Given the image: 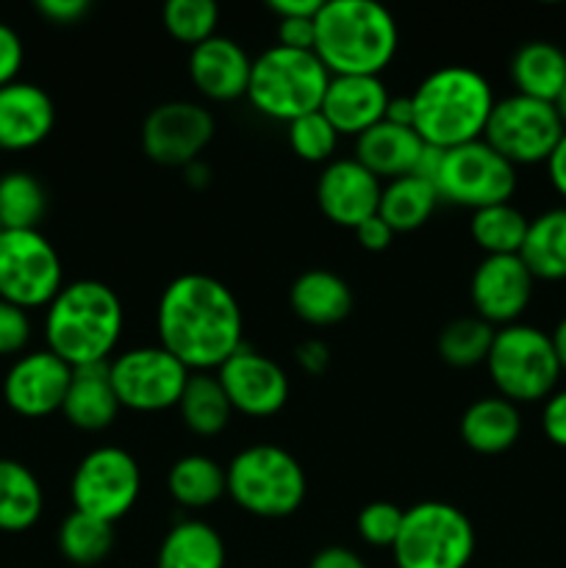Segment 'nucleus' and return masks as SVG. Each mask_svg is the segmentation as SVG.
Returning <instances> with one entry per match:
<instances>
[{
	"label": "nucleus",
	"mask_w": 566,
	"mask_h": 568,
	"mask_svg": "<svg viewBox=\"0 0 566 568\" xmlns=\"http://www.w3.org/2000/svg\"><path fill=\"white\" fill-rule=\"evenodd\" d=\"M70 381V364H64L50 349H37V353L20 355L9 366L3 381V399L14 414L26 419H42L61 410Z\"/></svg>",
	"instance_id": "nucleus-17"
},
{
	"label": "nucleus",
	"mask_w": 566,
	"mask_h": 568,
	"mask_svg": "<svg viewBox=\"0 0 566 568\" xmlns=\"http://www.w3.org/2000/svg\"><path fill=\"white\" fill-rule=\"evenodd\" d=\"M214 116L189 100L161 103L144 116L142 150L161 166H189L214 139Z\"/></svg>",
	"instance_id": "nucleus-14"
},
{
	"label": "nucleus",
	"mask_w": 566,
	"mask_h": 568,
	"mask_svg": "<svg viewBox=\"0 0 566 568\" xmlns=\"http://www.w3.org/2000/svg\"><path fill=\"white\" fill-rule=\"evenodd\" d=\"M553 109H555V114H558L560 125H564V131H566V87L560 89V94H558V98H555Z\"/></svg>",
	"instance_id": "nucleus-54"
},
{
	"label": "nucleus",
	"mask_w": 566,
	"mask_h": 568,
	"mask_svg": "<svg viewBox=\"0 0 566 568\" xmlns=\"http://www.w3.org/2000/svg\"><path fill=\"white\" fill-rule=\"evenodd\" d=\"M549 342H553L555 358H558L560 372H566V316L555 325V331L549 333Z\"/></svg>",
	"instance_id": "nucleus-53"
},
{
	"label": "nucleus",
	"mask_w": 566,
	"mask_h": 568,
	"mask_svg": "<svg viewBox=\"0 0 566 568\" xmlns=\"http://www.w3.org/2000/svg\"><path fill=\"white\" fill-rule=\"evenodd\" d=\"M166 488H170V497L181 508L200 510L225 497L228 475L209 455H186V458L172 464L170 477H166Z\"/></svg>",
	"instance_id": "nucleus-32"
},
{
	"label": "nucleus",
	"mask_w": 566,
	"mask_h": 568,
	"mask_svg": "<svg viewBox=\"0 0 566 568\" xmlns=\"http://www.w3.org/2000/svg\"><path fill=\"white\" fill-rule=\"evenodd\" d=\"M125 325L120 297L103 281L64 283L44 311V342L72 369L109 364Z\"/></svg>",
	"instance_id": "nucleus-2"
},
{
	"label": "nucleus",
	"mask_w": 566,
	"mask_h": 568,
	"mask_svg": "<svg viewBox=\"0 0 566 568\" xmlns=\"http://www.w3.org/2000/svg\"><path fill=\"white\" fill-rule=\"evenodd\" d=\"M397 568H466L475 555V527L449 503H420L403 514L392 547Z\"/></svg>",
	"instance_id": "nucleus-8"
},
{
	"label": "nucleus",
	"mask_w": 566,
	"mask_h": 568,
	"mask_svg": "<svg viewBox=\"0 0 566 568\" xmlns=\"http://www.w3.org/2000/svg\"><path fill=\"white\" fill-rule=\"evenodd\" d=\"M331 72L314 50H289L272 44L253 59L247 83V100L261 116L275 122H294L320 111Z\"/></svg>",
	"instance_id": "nucleus-5"
},
{
	"label": "nucleus",
	"mask_w": 566,
	"mask_h": 568,
	"mask_svg": "<svg viewBox=\"0 0 566 568\" xmlns=\"http://www.w3.org/2000/svg\"><path fill=\"white\" fill-rule=\"evenodd\" d=\"M314 22V53L331 75L381 78L397 53V22L372 0H327Z\"/></svg>",
	"instance_id": "nucleus-3"
},
{
	"label": "nucleus",
	"mask_w": 566,
	"mask_h": 568,
	"mask_svg": "<svg viewBox=\"0 0 566 568\" xmlns=\"http://www.w3.org/2000/svg\"><path fill=\"white\" fill-rule=\"evenodd\" d=\"M442 203L481 211L508 203L516 192V166L505 161L483 139L444 150L442 172L436 178Z\"/></svg>",
	"instance_id": "nucleus-9"
},
{
	"label": "nucleus",
	"mask_w": 566,
	"mask_h": 568,
	"mask_svg": "<svg viewBox=\"0 0 566 568\" xmlns=\"http://www.w3.org/2000/svg\"><path fill=\"white\" fill-rule=\"evenodd\" d=\"M61 414L72 427L83 433L105 430L120 414V399L109 377V364H92L72 369Z\"/></svg>",
	"instance_id": "nucleus-23"
},
{
	"label": "nucleus",
	"mask_w": 566,
	"mask_h": 568,
	"mask_svg": "<svg viewBox=\"0 0 566 568\" xmlns=\"http://www.w3.org/2000/svg\"><path fill=\"white\" fill-rule=\"evenodd\" d=\"M547 175L553 183L555 192L566 200V133L560 136V142L555 144V150L547 159Z\"/></svg>",
	"instance_id": "nucleus-49"
},
{
	"label": "nucleus",
	"mask_w": 566,
	"mask_h": 568,
	"mask_svg": "<svg viewBox=\"0 0 566 568\" xmlns=\"http://www.w3.org/2000/svg\"><path fill=\"white\" fill-rule=\"evenodd\" d=\"M228 497L261 519H286L305 503L303 466L275 444H253L228 464Z\"/></svg>",
	"instance_id": "nucleus-6"
},
{
	"label": "nucleus",
	"mask_w": 566,
	"mask_h": 568,
	"mask_svg": "<svg viewBox=\"0 0 566 568\" xmlns=\"http://www.w3.org/2000/svg\"><path fill=\"white\" fill-rule=\"evenodd\" d=\"M181 419L194 436L211 438L222 433L231 422V403L225 397V388L220 386V377L211 372H192L186 381V388L181 394Z\"/></svg>",
	"instance_id": "nucleus-31"
},
{
	"label": "nucleus",
	"mask_w": 566,
	"mask_h": 568,
	"mask_svg": "<svg viewBox=\"0 0 566 568\" xmlns=\"http://www.w3.org/2000/svg\"><path fill=\"white\" fill-rule=\"evenodd\" d=\"M297 364L300 369L309 372V375H322V372L327 369V364H331V349H327L325 342H320V338H309V342H303L297 347Z\"/></svg>",
	"instance_id": "nucleus-46"
},
{
	"label": "nucleus",
	"mask_w": 566,
	"mask_h": 568,
	"mask_svg": "<svg viewBox=\"0 0 566 568\" xmlns=\"http://www.w3.org/2000/svg\"><path fill=\"white\" fill-rule=\"evenodd\" d=\"M355 239H358V244L364 250H370V253H383V250L392 244L394 239V231L386 225V222L381 220V216H370L366 222H361L358 227H355Z\"/></svg>",
	"instance_id": "nucleus-45"
},
{
	"label": "nucleus",
	"mask_w": 566,
	"mask_h": 568,
	"mask_svg": "<svg viewBox=\"0 0 566 568\" xmlns=\"http://www.w3.org/2000/svg\"><path fill=\"white\" fill-rule=\"evenodd\" d=\"M48 194L37 175L26 170H11L0 175V225L3 231H39Z\"/></svg>",
	"instance_id": "nucleus-33"
},
{
	"label": "nucleus",
	"mask_w": 566,
	"mask_h": 568,
	"mask_svg": "<svg viewBox=\"0 0 566 568\" xmlns=\"http://www.w3.org/2000/svg\"><path fill=\"white\" fill-rule=\"evenodd\" d=\"M314 20H277V44L289 50H314L316 44Z\"/></svg>",
	"instance_id": "nucleus-43"
},
{
	"label": "nucleus",
	"mask_w": 566,
	"mask_h": 568,
	"mask_svg": "<svg viewBox=\"0 0 566 568\" xmlns=\"http://www.w3.org/2000/svg\"><path fill=\"white\" fill-rule=\"evenodd\" d=\"M386 122L403 128H414V100L411 98H392L386 109Z\"/></svg>",
	"instance_id": "nucleus-51"
},
{
	"label": "nucleus",
	"mask_w": 566,
	"mask_h": 568,
	"mask_svg": "<svg viewBox=\"0 0 566 568\" xmlns=\"http://www.w3.org/2000/svg\"><path fill=\"white\" fill-rule=\"evenodd\" d=\"M322 0H270V11L277 20H314Z\"/></svg>",
	"instance_id": "nucleus-47"
},
{
	"label": "nucleus",
	"mask_w": 566,
	"mask_h": 568,
	"mask_svg": "<svg viewBox=\"0 0 566 568\" xmlns=\"http://www.w3.org/2000/svg\"><path fill=\"white\" fill-rule=\"evenodd\" d=\"M309 568H370L353 549L347 547H325L314 555Z\"/></svg>",
	"instance_id": "nucleus-48"
},
{
	"label": "nucleus",
	"mask_w": 566,
	"mask_h": 568,
	"mask_svg": "<svg viewBox=\"0 0 566 568\" xmlns=\"http://www.w3.org/2000/svg\"><path fill=\"white\" fill-rule=\"evenodd\" d=\"M192 372L161 344L133 347L109 361V377L120 408L137 414H159L178 408Z\"/></svg>",
	"instance_id": "nucleus-13"
},
{
	"label": "nucleus",
	"mask_w": 566,
	"mask_h": 568,
	"mask_svg": "<svg viewBox=\"0 0 566 568\" xmlns=\"http://www.w3.org/2000/svg\"><path fill=\"white\" fill-rule=\"evenodd\" d=\"M533 283L536 277L522 264L519 255H486L469 283L477 320L488 322L492 327L516 325L533 300Z\"/></svg>",
	"instance_id": "nucleus-16"
},
{
	"label": "nucleus",
	"mask_w": 566,
	"mask_h": 568,
	"mask_svg": "<svg viewBox=\"0 0 566 568\" xmlns=\"http://www.w3.org/2000/svg\"><path fill=\"white\" fill-rule=\"evenodd\" d=\"M142 491L137 458L120 447H98L83 455L70 483L72 508L109 525L131 514Z\"/></svg>",
	"instance_id": "nucleus-11"
},
{
	"label": "nucleus",
	"mask_w": 566,
	"mask_h": 568,
	"mask_svg": "<svg viewBox=\"0 0 566 568\" xmlns=\"http://www.w3.org/2000/svg\"><path fill=\"white\" fill-rule=\"evenodd\" d=\"M155 331L189 372H214L244 344L242 305L222 281L186 272L161 292Z\"/></svg>",
	"instance_id": "nucleus-1"
},
{
	"label": "nucleus",
	"mask_w": 566,
	"mask_h": 568,
	"mask_svg": "<svg viewBox=\"0 0 566 568\" xmlns=\"http://www.w3.org/2000/svg\"><path fill=\"white\" fill-rule=\"evenodd\" d=\"M438 203L442 200H438V192L433 183L414 175H405L397 178V181H388V186H383L377 216L394 233H411L431 220Z\"/></svg>",
	"instance_id": "nucleus-30"
},
{
	"label": "nucleus",
	"mask_w": 566,
	"mask_h": 568,
	"mask_svg": "<svg viewBox=\"0 0 566 568\" xmlns=\"http://www.w3.org/2000/svg\"><path fill=\"white\" fill-rule=\"evenodd\" d=\"M155 568H225V544L205 521H178L161 541Z\"/></svg>",
	"instance_id": "nucleus-28"
},
{
	"label": "nucleus",
	"mask_w": 566,
	"mask_h": 568,
	"mask_svg": "<svg viewBox=\"0 0 566 568\" xmlns=\"http://www.w3.org/2000/svg\"><path fill=\"white\" fill-rule=\"evenodd\" d=\"M486 369L499 397L514 405L547 399L560 377L549 333L522 322L494 333Z\"/></svg>",
	"instance_id": "nucleus-7"
},
{
	"label": "nucleus",
	"mask_w": 566,
	"mask_h": 568,
	"mask_svg": "<svg viewBox=\"0 0 566 568\" xmlns=\"http://www.w3.org/2000/svg\"><path fill=\"white\" fill-rule=\"evenodd\" d=\"M37 11L55 26H72L89 14V0H37Z\"/></svg>",
	"instance_id": "nucleus-44"
},
{
	"label": "nucleus",
	"mask_w": 566,
	"mask_h": 568,
	"mask_svg": "<svg viewBox=\"0 0 566 568\" xmlns=\"http://www.w3.org/2000/svg\"><path fill=\"white\" fill-rule=\"evenodd\" d=\"M250 70H253V59L244 53L242 44L220 33L192 48V55H189V78L200 94L216 103L247 98Z\"/></svg>",
	"instance_id": "nucleus-19"
},
{
	"label": "nucleus",
	"mask_w": 566,
	"mask_h": 568,
	"mask_svg": "<svg viewBox=\"0 0 566 568\" xmlns=\"http://www.w3.org/2000/svg\"><path fill=\"white\" fill-rule=\"evenodd\" d=\"M338 142V133L331 122L325 120L322 111L314 114H305L300 120L289 122V148L294 150V155L309 164H322L333 155Z\"/></svg>",
	"instance_id": "nucleus-38"
},
{
	"label": "nucleus",
	"mask_w": 566,
	"mask_h": 568,
	"mask_svg": "<svg viewBox=\"0 0 566 568\" xmlns=\"http://www.w3.org/2000/svg\"><path fill=\"white\" fill-rule=\"evenodd\" d=\"M31 342V316L20 305L0 300V355H17Z\"/></svg>",
	"instance_id": "nucleus-40"
},
{
	"label": "nucleus",
	"mask_w": 566,
	"mask_h": 568,
	"mask_svg": "<svg viewBox=\"0 0 566 568\" xmlns=\"http://www.w3.org/2000/svg\"><path fill=\"white\" fill-rule=\"evenodd\" d=\"M511 81L516 94L555 103L560 89L566 87V53L553 42H525L511 59Z\"/></svg>",
	"instance_id": "nucleus-26"
},
{
	"label": "nucleus",
	"mask_w": 566,
	"mask_h": 568,
	"mask_svg": "<svg viewBox=\"0 0 566 568\" xmlns=\"http://www.w3.org/2000/svg\"><path fill=\"white\" fill-rule=\"evenodd\" d=\"M220 386L233 410L253 419L275 416L289 399V377L281 366L266 355L242 344L225 364L216 369Z\"/></svg>",
	"instance_id": "nucleus-15"
},
{
	"label": "nucleus",
	"mask_w": 566,
	"mask_h": 568,
	"mask_svg": "<svg viewBox=\"0 0 566 568\" xmlns=\"http://www.w3.org/2000/svg\"><path fill=\"white\" fill-rule=\"evenodd\" d=\"M114 547V525L72 510L59 527V549L70 564L94 566Z\"/></svg>",
	"instance_id": "nucleus-35"
},
{
	"label": "nucleus",
	"mask_w": 566,
	"mask_h": 568,
	"mask_svg": "<svg viewBox=\"0 0 566 568\" xmlns=\"http://www.w3.org/2000/svg\"><path fill=\"white\" fill-rule=\"evenodd\" d=\"M55 105L42 87L14 81L0 87V150H31L50 136Z\"/></svg>",
	"instance_id": "nucleus-21"
},
{
	"label": "nucleus",
	"mask_w": 566,
	"mask_h": 568,
	"mask_svg": "<svg viewBox=\"0 0 566 568\" xmlns=\"http://www.w3.org/2000/svg\"><path fill=\"white\" fill-rule=\"evenodd\" d=\"M0 231H3V225H0Z\"/></svg>",
	"instance_id": "nucleus-55"
},
{
	"label": "nucleus",
	"mask_w": 566,
	"mask_h": 568,
	"mask_svg": "<svg viewBox=\"0 0 566 568\" xmlns=\"http://www.w3.org/2000/svg\"><path fill=\"white\" fill-rule=\"evenodd\" d=\"M519 258L536 281H566V205L530 220Z\"/></svg>",
	"instance_id": "nucleus-27"
},
{
	"label": "nucleus",
	"mask_w": 566,
	"mask_h": 568,
	"mask_svg": "<svg viewBox=\"0 0 566 568\" xmlns=\"http://www.w3.org/2000/svg\"><path fill=\"white\" fill-rule=\"evenodd\" d=\"M414 131L425 144L453 150L483 139L494 109L492 83L472 67H438L411 94Z\"/></svg>",
	"instance_id": "nucleus-4"
},
{
	"label": "nucleus",
	"mask_w": 566,
	"mask_h": 568,
	"mask_svg": "<svg viewBox=\"0 0 566 568\" xmlns=\"http://www.w3.org/2000/svg\"><path fill=\"white\" fill-rule=\"evenodd\" d=\"M564 133L553 103H542V100L525 98V94H511V98L494 103L486 131H483V142L492 144L514 166L547 164L549 153Z\"/></svg>",
	"instance_id": "nucleus-12"
},
{
	"label": "nucleus",
	"mask_w": 566,
	"mask_h": 568,
	"mask_svg": "<svg viewBox=\"0 0 566 568\" xmlns=\"http://www.w3.org/2000/svg\"><path fill=\"white\" fill-rule=\"evenodd\" d=\"M289 303L297 320L311 327H331L338 325L353 311V292L347 281L336 272L309 270L292 283Z\"/></svg>",
	"instance_id": "nucleus-24"
},
{
	"label": "nucleus",
	"mask_w": 566,
	"mask_h": 568,
	"mask_svg": "<svg viewBox=\"0 0 566 568\" xmlns=\"http://www.w3.org/2000/svg\"><path fill=\"white\" fill-rule=\"evenodd\" d=\"M44 494L37 475L26 464L0 458V530L26 532L39 521Z\"/></svg>",
	"instance_id": "nucleus-29"
},
{
	"label": "nucleus",
	"mask_w": 566,
	"mask_h": 568,
	"mask_svg": "<svg viewBox=\"0 0 566 568\" xmlns=\"http://www.w3.org/2000/svg\"><path fill=\"white\" fill-rule=\"evenodd\" d=\"M522 416L508 399L483 397L475 399L461 416V438L477 455H503L519 442Z\"/></svg>",
	"instance_id": "nucleus-25"
},
{
	"label": "nucleus",
	"mask_w": 566,
	"mask_h": 568,
	"mask_svg": "<svg viewBox=\"0 0 566 568\" xmlns=\"http://www.w3.org/2000/svg\"><path fill=\"white\" fill-rule=\"evenodd\" d=\"M403 508H397L394 503H370L361 508L355 527H358V536L364 538L370 547H394L400 536V527H403Z\"/></svg>",
	"instance_id": "nucleus-39"
},
{
	"label": "nucleus",
	"mask_w": 566,
	"mask_h": 568,
	"mask_svg": "<svg viewBox=\"0 0 566 568\" xmlns=\"http://www.w3.org/2000/svg\"><path fill=\"white\" fill-rule=\"evenodd\" d=\"M166 33L183 44H203L205 39L216 37L220 9L211 0H170L161 11Z\"/></svg>",
	"instance_id": "nucleus-37"
},
{
	"label": "nucleus",
	"mask_w": 566,
	"mask_h": 568,
	"mask_svg": "<svg viewBox=\"0 0 566 568\" xmlns=\"http://www.w3.org/2000/svg\"><path fill=\"white\" fill-rule=\"evenodd\" d=\"M494 333H497V327H492L488 322L477 320V316H461L438 333V355H442L444 364L455 366V369L486 364Z\"/></svg>",
	"instance_id": "nucleus-36"
},
{
	"label": "nucleus",
	"mask_w": 566,
	"mask_h": 568,
	"mask_svg": "<svg viewBox=\"0 0 566 568\" xmlns=\"http://www.w3.org/2000/svg\"><path fill=\"white\" fill-rule=\"evenodd\" d=\"M388 100L392 98L377 75H331L320 111L338 136L350 133L358 139L386 120Z\"/></svg>",
	"instance_id": "nucleus-20"
},
{
	"label": "nucleus",
	"mask_w": 566,
	"mask_h": 568,
	"mask_svg": "<svg viewBox=\"0 0 566 568\" xmlns=\"http://www.w3.org/2000/svg\"><path fill=\"white\" fill-rule=\"evenodd\" d=\"M542 430L555 447L566 449V388L553 392L542 410Z\"/></svg>",
	"instance_id": "nucleus-42"
},
{
	"label": "nucleus",
	"mask_w": 566,
	"mask_h": 568,
	"mask_svg": "<svg viewBox=\"0 0 566 568\" xmlns=\"http://www.w3.org/2000/svg\"><path fill=\"white\" fill-rule=\"evenodd\" d=\"M183 178H186V183L192 189H205L211 183V170L198 159L189 166H183Z\"/></svg>",
	"instance_id": "nucleus-52"
},
{
	"label": "nucleus",
	"mask_w": 566,
	"mask_h": 568,
	"mask_svg": "<svg viewBox=\"0 0 566 568\" xmlns=\"http://www.w3.org/2000/svg\"><path fill=\"white\" fill-rule=\"evenodd\" d=\"M422 148H425V142L414 128L392 125V122L383 120L355 139V161L366 166L377 181L381 178L397 181V178L414 175Z\"/></svg>",
	"instance_id": "nucleus-22"
},
{
	"label": "nucleus",
	"mask_w": 566,
	"mask_h": 568,
	"mask_svg": "<svg viewBox=\"0 0 566 568\" xmlns=\"http://www.w3.org/2000/svg\"><path fill=\"white\" fill-rule=\"evenodd\" d=\"M381 181L355 159H338L322 170L316 183L320 211L338 227H358L377 214L381 205Z\"/></svg>",
	"instance_id": "nucleus-18"
},
{
	"label": "nucleus",
	"mask_w": 566,
	"mask_h": 568,
	"mask_svg": "<svg viewBox=\"0 0 566 568\" xmlns=\"http://www.w3.org/2000/svg\"><path fill=\"white\" fill-rule=\"evenodd\" d=\"M22 59H26V50H22L20 33L6 26V22H0V87L17 81Z\"/></svg>",
	"instance_id": "nucleus-41"
},
{
	"label": "nucleus",
	"mask_w": 566,
	"mask_h": 568,
	"mask_svg": "<svg viewBox=\"0 0 566 568\" xmlns=\"http://www.w3.org/2000/svg\"><path fill=\"white\" fill-rule=\"evenodd\" d=\"M442 161H444V150L433 148V144H425L420 153V161H416L414 166V178H422V181L436 186V178L438 172H442Z\"/></svg>",
	"instance_id": "nucleus-50"
},
{
	"label": "nucleus",
	"mask_w": 566,
	"mask_h": 568,
	"mask_svg": "<svg viewBox=\"0 0 566 568\" xmlns=\"http://www.w3.org/2000/svg\"><path fill=\"white\" fill-rule=\"evenodd\" d=\"M64 288V270L39 231H0V300L20 308H48Z\"/></svg>",
	"instance_id": "nucleus-10"
},
{
	"label": "nucleus",
	"mask_w": 566,
	"mask_h": 568,
	"mask_svg": "<svg viewBox=\"0 0 566 568\" xmlns=\"http://www.w3.org/2000/svg\"><path fill=\"white\" fill-rule=\"evenodd\" d=\"M527 220L519 209L511 203L488 205V209L472 211L469 233L472 242L486 255H519L527 236Z\"/></svg>",
	"instance_id": "nucleus-34"
}]
</instances>
